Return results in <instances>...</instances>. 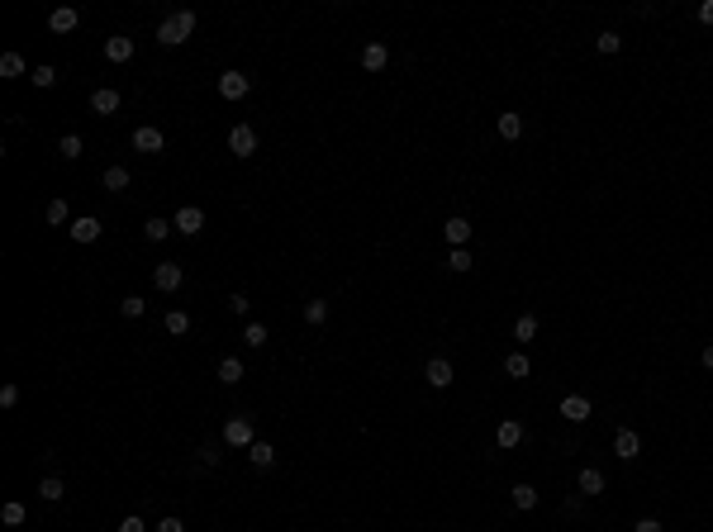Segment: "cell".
Segmentation results:
<instances>
[{
    "label": "cell",
    "mask_w": 713,
    "mask_h": 532,
    "mask_svg": "<svg viewBox=\"0 0 713 532\" xmlns=\"http://www.w3.org/2000/svg\"><path fill=\"white\" fill-rule=\"evenodd\" d=\"M190 33H195V10H176V15H167L157 24V43L176 48V43H186Z\"/></svg>",
    "instance_id": "6da1fadb"
},
{
    "label": "cell",
    "mask_w": 713,
    "mask_h": 532,
    "mask_svg": "<svg viewBox=\"0 0 713 532\" xmlns=\"http://www.w3.org/2000/svg\"><path fill=\"white\" fill-rule=\"evenodd\" d=\"M172 228L181 238H195L200 228H205V209H200V204H181V209H176V219H172Z\"/></svg>",
    "instance_id": "7a4b0ae2"
},
{
    "label": "cell",
    "mask_w": 713,
    "mask_h": 532,
    "mask_svg": "<svg viewBox=\"0 0 713 532\" xmlns=\"http://www.w3.org/2000/svg\"><path fill=\"white\" fill-rule=\"evenodd\" d=\"M181 281H186V266H181V262H157V266H153V285L167 290V295L181 290Z\"/></svg>",
    "instance_id": "3957f363"
},
{
    "label": "cell",
    "mask_w": 713,
    "mask_h": 532,
    "mask_svg": "<svg viewBox=\"0 0 713 532\" xmlns=\"http://www.w3.org/2000/svg\"><path fill=\"white\" fill-rule=\"evenodd\" d=\"M228 153L233 157H253L257 153V128L253 124H233L228 128Z\"/></svg>",
    "instance_id": "277c9868"
},
{
    "label": "cell",
    "mask_w": 713,
    "mask_h": 532,
    "mask_svg": "<svg viewBox=\"0 0 713 532\" xmlns=\"http://www.w3.org/2000/svg\"><path fill=\"white\" fill-rule=\"evenodd\" d=\"M162 148H167L162 128H153V124H138V128H133V153H162Z\"/></svg>",
    "instance_id": "5b68a950"
},
{
    "label": "cell",
    "mask_w": 713,
    "mask_h": 532,
    "mask_svg": "<svg viewBox=\"0 0 713 532\" xmlns=\"http://www.w3.org/2000/svg\"><path fill=\"white\" fill-rule=\"evenodd\" d=\"M637 452H642V438H637V428H618V433H614V456H623V461H637Z\"/></svg>",
    "instance_id": "8992f818"
},
{
    "label": "cell",
    "mask_w": 713,
    "mask_h": 532,
    "mask_svg": "<svg viewBox=\"0 0 713 532\" xmlns=\"http://www.w3.org/2000/svg\"><path fill=\"white\" fill-rule=\"evenodd\" d=\"M223 442H228V447H253V423H248V419H228V423H223Z\"/></svg>",
    "instance_id": "52a82bcc"
},
{
    "label": "cell",
    "mask_w": 713,
    "mask_h": 532,
    "mask_svg": "<svg viewBox=\"0 0 713 532\" xmlns=\"http://www.w3.org/2000/svg\"><path fill=\"white\" fill-rule=\"evenodd\" d=\"M424 380L433 385V390H447V385H452V361H447V357H433V361L424 366Z\"/></svg>",
    "instance_id": "ba28073f"
},
{
    "label": "cell",
    "mask_w": 713,
    "mask_h": 532,
    "mask_svg": "<svg viewBox=\"0 0 713 532\" xmlns=\"http://www.w3.org/2000/svg\"><path fill=\"white\" fill-rule=\"evenodd\" d=\"M219 95L223 100H243L248 95V77L243 72H219Z\"/></svg>",
    "instance_id": "9c48e42d"
},
{
    "label": "cell",
    "mask_w": 713,
    "mask_h": 532,
    "mask_svg": "<svg viewBox=\"0 0 713 532\" xmlns=\"http://www.w3.org/2000/svg\"><path fill=\"white\" fill-rule=\"evenodd\" d=\"M443 233H447V243H452V248H466V243H471V219L452 214V219L443 223Z\"/></svg>",
    "instance_id": "30bf717a"
},
{
    "label": "cell",
    "mask_w": 713,
    "mask_h": 532,
    "mask_svg": "<svg viewBox=\"0 0 713 532\" xmlns=\"http://www.w3.org/2000/svg\"><path fill=\"white\" fill-rule=\"evenodd\" d=\"M561 419L585 423L590 419V399H585V394H566V399H561Z\"/></svg>",
    "instance_id": "8fae6325"
},
{
    "label": "cell",
    "mask_w": 713,
    "mask_h": 532,
    "mask_svg": "<svg viewBox=\"0 0 713 532\" xmlns=\"http://www.w3.org/2000/svg\"><path fill=\"white\" fill-rule=\"evenodd\" d=\"M77 24H81V15L72 10V5H62V10H52V15H48V29H52V33H72Z\"/></svg>",
    "instance_id": "7c38bea8"
},
{
    "label": "cell",
    "mask_w": 713,
    "mask_h": 532,
    "mask_svg": "<svg viewBox=\"0 0 713 532\" xmlns=\"http://www.w3.org/2000/svg\"><path fill=\"white\" fill-rule=\"evenodd\" d=\"M494 442H499L504 452H509V447H519V442H523V423L519 419H504L499 428H494Z\"/></svg>",
    "instance_id": "4fadbf2b"
},
{
    "label": "cell",
    "mask_w": 713,
    "mask_h": 532,
    "mask_svg": "<svg viewBox=\"0 0 713 532\" xmlns=\"http://www.w3.org/2000/svg\"><path fill=\"white\" fill-rule=\"evenodd\" d=\"M67 228H72V238H77V243H95V238H100V219H91V214L72 219Z\"/></svg>",
    "instance_id": "5bb4252c"
},
{
    "label": "cell",
    "mask_w": 713,
    "mask_h": 532,
    "mask_svg": "<svg viewBox=\"0 0 713 532\" xmlns=\"http://www.w3.org/2000/svg\"><path fill=\"white\" fill-rule=\"evenodd\" d=\"M105 57H110V62H128V57H133V38H124V33L105 38Z\"/></svg>",
    "instance_id": "9a60e30c"
},
{
    "label": "cell",
    "mask_w": 713,
    "mask_h": 532,
    "mask_svg": "<svg viewBox=\"0 0 713 532\" xmlns=\"http://www.w3.org/2000/svg\"><path fill=\"white\" fill-rule=\"evenodd\" d=\"M575 485H580V494H590V499H595V494H604V470L585 466L580 475H575Z\"/></svg>",
    "instance_id": "2e32d148"
},
{
    "label": "cell",
    "mask_w": 713,
    "mask_h": 532,
    "mask_svg": "<svg viewBox=\"0 0 713 532\" xmlns=\"http://www.w3.org/2000/svg\"><path fill=\"white\" fill-rule=\"evenodd\" d=\"M91 110H95V114H114V110H119V91H110V86H100V91L91 95Z\"/></svg>",
    "instance_id": "e0dca14e"
},
{
    "label": "cell",
    "mask_w": 713,
    "mask_h": 532,
    "mask_svg": "<svg viewBox=\"0 0 713 532\" xmlns=\"http://www.w3.org/2000/svg\"><path fill=\"white\" fill-rule=\"evenodd\" d=\"M385 62H390V52H385V43H366V48H362V67H366V72H380Z\"/></svg>",
    "instance_id": "ac0fdd59"
},
{
    "label": "cell",
    "mask_w": 713,
    "mask_h": 532,
    "mask_svg": "<svg viewBox=\"0 0 713 532\" xmlns=\"http://www.w3.org/2000/svg\"><path fill=\"white\" fill-rule=\"evenodd\" d=\"M504 371H509L514 380H528V376H533V361L523 357V352H509V357H504Z\"/></svg>",
    "instance_id": "d6986e66"
},
{
    "label": "cell",
    "mask_w": 713,
    "mask_h": 532,
    "mask_svg": "<svg viewBox=\"0 0 713 532\" xmlns=\"http://www.w3.org/2000/svg\"><path fill=\"white\" fill-rule=\"evenodd\" d=\"M248 456H253V466H257V470L276 466V447H271V442H253V447H248Z\"/></svg>",
    "instance_id": "ffe728a7"
},
{
    "label": "cell",
    "mask_w": 713,
    "mask_h": 532,
    "mask_svg": "<svg viewBox=\"0 0 713 532\" xmlns=\"http://www.w3.org/2000/svg\"><path fill=\"white\" fill-rule=\"evenodd\" d=\"M514 338H519V343H533V338H538V314H519V318H514Z\"/></svg>",
    "instance_id": "44dd1931"
},
{
    "label": "cell",
    "mask_w": 713,
    "mask_h": 532,
    "mask_svg": "<svg viewBox=\"0 0 713 532\" xmlns=\"http://www.w3.org/2000/svg\"><path fill=\"white\" fill-rule=\"evenodd\" d=\"M499 138H523V114H514V110H504L499 114Z\"/></svg>",
    "instance_id": "7402d4cb"
},
{
    "label": "cell",
    "mask_w": 713,
    "mask_h": 532,
    "mask_svg": "<svg viewBox=\"0 0 713 532\" xmlns=\"http://www.w3.org/2000/svg\"><path fill=\"white\" fill-rule=\"evenodd\" d=\"M509 499H514V509H519V514H528V509H538V489H533V485H514V494H509Z\"/></svg>",
    "instance_id": "603a6c76"
},
{
    "label": "cell",
    "mask_w": 713,
    "mask_h": 532,
    "mask_svg": "<svg viewBox=\"0 0 713 532\" xmlns=\"http://www.w3.org/2000/svg\"><path fill=\"white\" fill-rule=\"evenodd\" d=\"M172 233H176V228L167 219H148V223H143V238H148V243H167Z\"/></svg>",
    "instance_id": "cb8c5ba5"
},
{
    "label": "cell",
    "mask_w": 713,
    "mask_h": 532,
    "mask_svg": "<svg viewBox=\"0 0 713 532\" xmlns=\"http://www.w3.org/2000/svg\"><path fill=\"white\" fill-rule=\"evenodd\" d=\"M100 186H105V190H128V167H105Z\"/></svg>",
    "instance_id": "d4e9b609"
},
{
    "label": "cell",
    "mask_w": 713,
    "mask_h": 532,
    "mask_svg": "<svg viewBox=\"0 0 713 532\" xmlns=\"http://www.w3.org/2000/svg\"><path fill=\"white\" fill-rule=\"evenodd\" d=\"M67 494V485L57 480V475H48V480H38V499H48V504H57Z\"/></svg>",
    "instance_id": "484cf974"
},
{
    "label": "cell",
    "mask_w": 713,
    "mask_h": 532,
    "mask_svg": "<svg viewBox=\"0 0 713 532\" xmlns=\"http://www.w3.org/2000/svg\"><path fill=\"white\" fill-rule=\"evenodd\" d=\"M24 518H29V509H24V504H19V499H10V504H5V509H0V523H5V528H19Z\"/></svg>",
    "instance_id": "4316f807"
},
{
    "label": "cell",
    "mask_w": 713,
    "mask_h": 532,
    "mask_svg": "<svg viewBox=\"0 0 713 532\" xmlns=\"http://www.w3.org/2000/svg\"><path fill=\"white\" fill-rule=\"evenodd\" d=\"M219 380H223V385H238V380H243V361H238V357H223V361H219Z\"/></svg>",
    "instance_id": "83f0119b"
},
{
    "label": "cell",
    "mask_w": 713,
    "mask_h": 532,
    "mask_svg": "<svg viewBox=\"0 0 713 532\" xmlns=\"http://www.w3.org/2000/svg\"><path fill=\"white\" fill-rule=\"evenodd\" d=\"M29 81H33V86H38V91H48V86H57V67H33V72H29Z\"/></svg>",
    "instance_id": "f1b7e54d"
},
{
    "label": "cell",
    "mask_w": 713,
    "mask_h": 532,
    "mask_svg": "<svg viewBox=\"0 0 713 532\" xmlns=\"http://www.w3.org/2000/svg\"><path fill=\"white\" fill-rule=\"evenodd\" d=\"M167 333L186 338V333H190V314H186V309H172V314H167Z\"/></svg>",
    "instance_id": "f546056e"
},
{
    "label": "cell",
    "mask_w": 713,
    "mask_h": 532,
    "mask_svg": "<svg viewBox=\"0 0 713 532\" xmlns=\"http://www.w3.org/2000/svg\"><path fill=\"white\" fill-rule=\"evenodd\" d=\"M0 77H10V81L24 77V57H19V52H5V57H0Z\"/></svg>",
    "instance_id": "4dcf8cb0"
},
{
    "label": "cell",
    "mask_w": 713,
    "mask_h": 532,
    "mask_svg": "<svg viewBox=\"0 0 713 532\" xmlns=\"http://www.w3.org/2000/svg\"><path fill=\"white\" fill-rule=\"evenodd\" d=\"M119 314H124V318H143L148 304H143V295H124V299H119Z\"/></svg>",
    "instance_id": "1f68e13d"
},
{
    "label": "cell",
    "mask_w": 713,
    "mask_h": 532,
    "mask_svg": "<svg viewBox=\"0 0 713 532\" xmlns=\"http://www.w3.org/2000/svg\"><path fill=\"white\" fill-rule=\"evenodd\" d=\"M57 153H62L67 162H77V157H81V133H62V143H57Z\"/></svg>",
    "instance_id": "d6a6232c"
},
{
    "label": "cell",
    "mask_w": 713,
    "mask_h": 532,
    "mask_svg": "<svg viewBox=\"0 0 713 532\" xmlns=\"http://www.w3.org/2000/svg\"><path fill=\"white\" fill-rule=\"evenodd\" d=\"M447 271H471V252L452 248V252H447Z\"/></svg>",
    "instance_id": "836d02e7"
},
{
    "label": "cell",
    "mask_w": 713,
    "mask_h": 532,
    "mask_svg": "<svg viewBox=\"0 0 713 532\" xmlns=\"http://www.w3.org/2000/svg\"><path fill=\"white\" fill-rule=\"evenodd\" d=\"M595 48H599L604 57H609V52H618V48H623V33H614V29L599 33V38H595Z\"/></svg>",
    "instance_id": "e575fe53"
},
{
    "label": "cell",
    "mask_w": 713,
    "mask_h": 532,
    "mask_svg": "<svg viewBox=\"0 0 713 532\" xmlns=\"http://www.w3.org/2000/svg\"><path fill=\"white\" fill-rule=\"evenodd\" d=\"M304 318H309V323H324V318H328V299H309V304H304Z\"/></svg>",
    "instance_id": "d590c367"
},
{
    "label": "cell",
    "mask_w": 713,
    "mask_h": 532,
    "mask_svg": "<svg viewBox=\"0 0 713 532\" xmlns=\"http://www.w3.org/2000/svg\"><path fill=\"white\" fill-rule=\"evenodd\" d=\"M43 219H48V223H67V200H48Z\"/></svg>",
    "instance_id": "8d00e7d4"
},
{
    "label": "cell",
    "mask_w": 713,
    "mask_h": 532,
    "mask_svg": "<svg viewBox=\"0 0 713 532\" xmlns=\"http://www.w3.org/2000/svg\"><path fill=\"white\" fill-rule=\"evenodd\" d=\"M243 343H248V347H262V343H267V328H262V323H248V328H243Z\"/></svg>",
    "instance_id": "74e56055"
},
{
    "label": "cell",
    "mask_w": 713,
    "mask_h": 532,
    "mask_svg": "<svg viewBox=\"0 0 713 532\" xmlns=\"http://www.w3.org/2000/svg\"><path fill=\"white\" fill-rule=\"evenodd\" d=\"M19 404V385H0V409H15Z\"/></svg>",
    "instance_id": "f35d334b"
},
{
    "label": "cell",
    "mask_w": 713,
    "mask_h": 532,
    "mask_svg": "<svg viewBox=\"0 0 713 532\" xmlns=\"http://www.w3.org/2000/svg\"><path fill=\"white\" fill-rule=\"evenodd\" d=\"M228 309H233V314H248L253 304H248V295H228Z\"/></svg>",
    "instance_id": "ab89813d"
},
{
    "label": "cell",
    "mask_w": 713,
    "mask_h": 532,
    "mask_svg": "<svg viewBox=\"0 0 713 532\" xmlns=\"http://www.w3.org/2000/svg\"><path fill=\"white\" fill-rule=\"evenodd\" d=\"M633 532H665V528L656 523V518H637V528H633Z\"/></svg>",
    "instance_id": "60d3db41"
},
{
    "label": "cell",
    "mask_w": 713,
    "mask_h": 532,
    "mask_svg": "<svg viewBox=\"0 0 713 532\" xmlns=\"http://www.w3.org/2000/svg\"><path fill=\"white\" fill-rule=\"evenodd\" d=\"M119 532H148V528H143V518H133V514H128L124 523H119Z\"/></svg>",
    "instance_id": "b9f144b4"
},
{
    "label": "cell",
    "mask_w": 713,
    "mask_h": 532,
    "mask_svg": "<svg viewBox=\"0 0 713 532\" xmlns=\"http://www.w3.org/2000/svg\"><path fill=\"white\" fill-rule=\"evenodd\" d=\"M157 532H186V528H181V518H162Z\"/></svg>",
    "instance_id": "7bdbcfd3"
},
{
    "label": "cell",
    "mask_w": 713,
    "mask_h": 532,
    "mask_svg": "<svg viewBox=\"0 0 713 532\" xmlns=\"http://www.w3.org/2000/svg\"><path fill=\"white\" fill-rule=\"evenodd\" d=\"M699 19H704V24H713V0H704V5H699Z\"/></svg>",
    "instance_id": "ee69618b"
},
{
    "label": "cell",
    "mask_w": 713,
    "mask_h": 532,
    "mask_svg": "<svg viewBox=\"0 0 713 532\" xmlns=\"http://www.w3.org/2000/svg\"><path fill=\"white\" fill-rule=\"evenodd\" d=\"M704 366H709V371H713V343L704 347Z\"/></svg>",
    "instance_id": "f6af8a7d"
}]
</instances>
